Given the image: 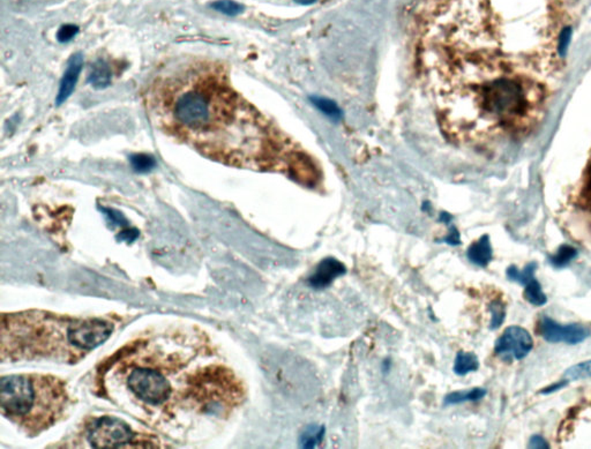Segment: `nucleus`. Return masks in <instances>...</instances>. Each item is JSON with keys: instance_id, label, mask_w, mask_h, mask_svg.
I'll list each match as a JSON object with an SVG mask.
<instances>
[{"instance_id": "0eeeda50", "label": "nucleus", "mask_w": 591, "mask_h": 449, "mask_svg": "<svg viewBox=\"0 0 591 449\" xmlns=\"http://www.w3.org/2000/svg\"><path fill=\"white\" fill-rule=\"evenodd\" d=\"M533 340L530 332L520 326H511L505 329L503 335L496 340L494 351L505 362L521 361L533 350Z\"/></svg>"}, {"instance_id": "2eb2a0df", "label": "nucleus", "mask_w": 591, "mask_h": 449, "mask_svg": "<svg viewBox=\"0 0 591 449\" xmlns=\"http://www.w3.org/2000/svg\"><path fill=\"white\" fill-rule=\"evenodd\" d=\"M479 369V357L472 352H464L460 351L457 354L455 363H454V372L457 376H467L468 373L474 372Z\"/></svg>"}, {"instance_id": "a878e982", "label": "nucleus", "mask_w": 591, "mask_h": 449, "mask_svg": "<svg viewBox=\"0 0 591 449\" xmlns=\"http://www.w3.org/2000/svg\"><path fill=\"white\" fill-rule=\"evenodd\" d=\"M528 447L529 448L533 449H545L550 448V445H548V441L545 440V439L542 437V435H533L531 438H530L529 444H528Z\"/></svg>"}, {"instance_id": "f3484780", "label": "nucleus", "mask_w": 591, "mask_h": 449, "mask_svg": "<svg viewBox=\"0 0 591 449\" xmlns=\"http://www.w3.org/2000/svg\"><path fill=\"white\" fill-rule=\"evenodd\" d=\"M524 300L533 306H543L548 302V297L543 293L540 282L533 278L524 285Z\"/></svg>"}, {"instance_id": "dca6fc26", "label": "nucleus", "mask_w": 591, "mask_h": 449, "mask_svg": "<svg viewBox=\"0 0 591 449\" xmlns=\"http://www.w3.org/2000/svg\"><path fill=\"white\" fill-rule=\"evenodd\" d=\"M486 389L484 388H472L470 391H454L446 396L444 400L445 406H455V404H461L464 402H474L482 400L485 396Z\"/></svg>"}, {"instance_id": "bb28decb", "label": "nucleus", "mask_w": 591, "mask_h": 449, "mask_svg": "<svg viewBox=\"0 0 591 449\" xmlns=\"http://www.w3.org/2000/svg\"><path fill=\"white\" fill-rule=\"evenodd\" d=\"M445 243H447L448 245H452V246H457V245H461V236L460 232L457 230V228L452 227L450 228V231H449V234L447 237L444 239Z\"/></svg>"}, {"instance_id": "a211bd4d", "label": "nucleus", "mask_w": 591, "mask_h": 449, "mask_svg": "<svg viewBox=\"0 0 591 449\" xmlns=\"http://www.w3.org/2000/svg\"><path fill=\"white\" fill-rule=\"evenodd\" d=\"M577 254L579 253H577V250L575 247L568 244H564L559 247L555 254L548 258V261L551 263L552 267L562 269V268L568 266L577 258Z\"/></svg>"}, {"instance_id": "7ed1b4c3", "label": "nucleus", "mask_w": 591, "mask_h": 449, "mask_svg": "<svg viewBox=\"0 0 591 449\" xmlns=\"http://www.w3.org/2000/svg\"><path fill=\"white\" fill-rule=\"evenodd\" d=\"M99 374L104 398L165 432L222 418L243 396L208 337L187 327L138 336L116 351Z\"/></svg>"}, {"instance_id": "c756f323", "label": "nucleus", "mask_w": 591, "mask_h": 449, "mask_svg": "<svg viewBox=\"0 0 591 449\" xmlns=\"http://www.w3.org/2000/svg\"><path fill=\"white\" fill-rule=\"evenodd\" d=\"M295 1L296 3H298V4L309 5L313 4L317 0H295Z\"/></svg>"}, {"instance_id": "423d86ee", "label": "nucleus", "mask_w": 591, "mask_h": 449, "mask_svg": "<svg viewBox=\"0 0 591 449\" xmlns=\"http://www.w3.org/2000/svg\"><path fill=\"white\" fill-rule=\"evenodd\" d=\"M88 447L99 449L156 448L160 442L153 435L135 432L126 422L117 417L101 416L89 420L84 428Z\"/></svg>"}, {"instance_id": "393cba45", "label": "nucleus", "mask_w": 591, "mask_h": 449, "mask_svg": "<svg viewBox=\"0 0 591 449\" xmlns=\"http://www.w3.org/2000/svg\"><path fill=\"white\" fill-rule=\"evenodd\" d=\"M77 33H79V27L75 26V25H64L59 28L58 33H57V40L62 43H66V42L73 40L74 37L77 36Z\"/></svg>"}, {"instance_id": "f03ea898", "label": "nucleus", "mask_w": 591, "mask_h": 449, "mask_svg": "<svg viewBox=\"0 0 591 449\" xmlns=\"http://www.w3.org/2000/svg\"><path fill=\"white\" fill-rule=\"evenodd\" d=\"M146 103L157 128L212 161L285 172L309 186L317 182L310 157L234 90L219 62L177 66L154 81Z\"/></svg>"}, {"instance_id": "6ab92c4d", "label": "nucleus", "mask_w": 591, "mask_h": 449, "mask_svg": "<svg viewBox=\"0 0 591 449\" xmlns=\"http://www.w3.org/2000/svg\"><path fill=\"white\" fill-rule=\"evenodd\" d=\"M536 269L537 263H530L522 271L518 269L515 266L508 267L506 274L511 281L518 282V284L526 285L530 280L535 278Z\"/></svg>"}, {"instance_id": "6e6552de", "label": "nucleus", "mask_w": 591, "mask_h": 449, "mask_svg": "<svg viewBox=\"0 0 591 449\" xmlns=\"http://www.w3.org/2000/svg\"><path fill=\"white\" fill-rule=\"evenodd\" d=\"M540 335L550 343L579 344L589 337L590 332L579 324L559 325L551 318H543L540 324Z\"/></svg>"}, {"instance_id": "5701e85b", "label": "nucleus", "mask_w": 591, "mask_h": 449, "mask_svg": "<svg viewBox=\"0 0 591 449\" xmlns=\"http://www.w3.org/2000/svg\"><path fill=\"white\" fill-rule=\"evenodd\" d=\"M210 6L215 11L229 15V16H236V15L241 14L245 10L243 5L236 3L234 0H217V1H214Z\"/></svg>"}, {"instance_id": "412c9836", "label": "nucleus", "mask_w": 591, "mask_h": 449, "mask_svg": "<svg viewBox=\"0 0 591 449\" xmlns=\"http://www.w3.org/2000/svg\"><path fill=\"white\" fill-rule=\"evenodd\" d=\"M131 165L134 171L140 173H146L153 170L156 167V161L153 156L147 154H135L131 156Z\"/></svg>"}, {"instance_id": "1a4fd4ad", "label": "nucleus", "mask_w": 591, "mask_h": 449, "mask_svg": "<svg viewBox=\"0 0 591 449\" xmlns=\"http://www.w3.org/2000/svg\"><path fill=\"white\" fill-rule=\"evenodd\" d=\"M347 274V267L335 258H326L317 265L313 274L307 282L311 288L325 289L332 284L336 278Z\"/></svg>"}, {"instance_id": "39448f33", "label": "nucleus", "mask_w": 591, "mask_h": 449, "mask_svg": "<svg viewBox=\"0 0 591 449\" xmlns=\"http://www.w3.org/2000/svg\"><path fill=\"white\" fill-rule=\"evenodd\" d=\"M70 406V393L58 376L20 373L0 380L1 415L28 437H37L55 426Z\"/></svg>"}, {"instance_id": "aec40b11", "label": "nucleus", "mask_w": 591, "mask_h": 449, "mask_svg": "<svg viewBox=\"0 0 591 449\" xmlns=\"http://www.w3.org/2000/svg\"><path fill=\"white\" fill-rule=\"evenodd\" d=\"M311 101H312L315 108L320 110L322 112H324L327 117L330 118L333 121H339L342 118V111H341V109H339L335 102H333L332 99L313 96V97H311Z\"/></svg>"}, {"instance_id": "b1692460", "label": "nucleus", "mask_w": 591, "mask_h": 449, "mask_svg": "<svg viewBox=\"0 0 591 449\" xmlns=\"http://www.w3.org/2000/svg\"><path fill=\"white\" fill-rule=\"evenodd\" d=\"M490 312H491V317H492L491 318V324H490V328H499L500 326L504 324L505 318H506V306H505V304L501 300H494L490 305Z\"/></svg>"}, {"instance_id": "c85d7f7f", "label": "nucleus", "mask_w": 591, "mask_h": 449, "mask_svg": "<svg viewBox=\"0 0 591 449\" xmlns=\"http://www.w3.org/2000/svg\"><path fill=\"white\" fill-rule=\"evenodd\" d=\"M452 216L449 215L448 213H442V215H440V221L442 222L446 223V224H448L452 221Z\"/></svg>"}, {"instance_id": "4468645a", "label": "nucleus", "mask_w": 591, "mask_h": 449, "mask_svg": "<svg viewBox=\"0 0 591 449\" xmlns=\"http://www.w3.org/2000/svg\"><path fill=\"white\" fill-rule=\"evenodd\" d=\"M326 428L324 425L311 424L304 428L300 433V447L305 449L315 448L317 445L322 444L325 438Z\"/></svg>"}, {"instance_id": "f8f14e48", "label": "nucleus", "mask_w": 591, "mask_h": 449, "mask_svg": "<svg viewBox=\"0 0 591 449\" xmlns=\"http://www.w3.org/2000/svg\"><path fill=\"white\" fill-rule=\"evenodd\" d=\"M467 258L474 266L485 267L492 261L493 251L491 241L487 234H484L479 241H474L469 246L467 251Z\"/></svg>"}, {"instance_id": "f257e3e1", "label": "nucleus", "mask_w": 591, "mask_h": 449, "mask_svg": "<svg viewBox=\"0 0 591 449\" xmlns=\"http://www.w3.org/2000/svg\"><path fill=\"white\" fill-rule=\"evenodd\" d=\"M570 30L557 0H433L420 42L431 99L555 92Z\"/></svg>"}, {"instance_id": "cd10ccee", "label": "nucleus", "mask_w": 591, "mask_h": 449, "mask_svg": "<svg viewBox=\"0 0 591 449\" xmlns=\"http://www.w3.org/2000/svg\"><path fill=\"white\" fill-rule=\"evenodd\" d=\"M567 385H568V380H562V381H559V383H557V384L551 385V386H548V387L544 388V389H542V391H540V394H552V393L560 391V389H562V388L566 387Z\"/></svg>"}, {"instance_id": "9d476101", "label": "nucleus", "mask_w": 591, "mask_h": 449, "mask_svg": "<svg viewBox=\"0 0 591 449\" xmlns=\"http://www.w3.org/2000/svg\"><path fill=\"white\" fill-rule=\"evenodd\" d=\"M82 67H84V57L80 52L74 53L67 64V69H66L65 73L62 75V81L59 84L58 95L56 97L57 106L65 103L72 95V93L74 92L75 86H77V80H79V77H80Z\"/></svg>"}, {"instance_id": "9b49d317", "label": "nucleus", "mask_w": 591, "mask_h": 449, "mask_svg": "<svg viewBox=\"0 0 591 449\" xmlns=\"http://www.w3.org/2000/svg\"><path fill=\"white\" fill-rule=\"evenodd\" d=\"M574 207L591 226V153L573 199Z\"/></svg>"}, {"instance_id": "ddd939ff", "label": "nucleus", "mask_w": 591, "mask_h": 449, "mask_svg": "<svg viewBox=\"0 0 591 449\" xmlns=\"http://www.w3.org/2000/svg\"><path fill=\"white\" fill-rule=\"evenodd\" d=\"M112 80V73L110 66L106 60L99 59L93 64L88 74V82L96 89H104L109 87Z\"/></svg>"}, {"instance_id": "4be33fe9", "label": "nucleus", "mask_w": 591, "mask_h": 449, "mask_svg": "<svg viewBox=\"0 0 591 449\" xmlns=\"http://www.w3.org/2000/svg\"><path fill=\"white\" fill-rule=\"evenodd\" d=\"M566 379L570 380H586L591 378V359L586 362L579 363L577 365L570 366V369L565 372Z\"/></svg>"}, {"instance_id": "20e7f679", "label": "nucleus", "mask_w": 591, "mask_h": 449, "mask_svg": "<svg viewBox=\"0 0 591 449\" xmlns=\"http://www.w3.org/2000/svg\"><path fill=\"white\" fill-rule=\"evenodd\" d=\"M101 317H73L42 310L1 314L0 357L6 363L77 364L112 335Z\"/></svg>"}]
</instances>
